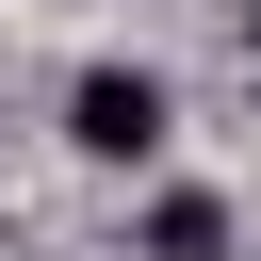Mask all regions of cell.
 <instances>
[{"mask_svg":"<svg viewBox=\"0 0 261 261\" xmlns=\"http://www.w3.org/2000/svg\"><path fill=\"white\" fill-rule=\"evenodd\" d=\"M65 147H82V163H147V147H163V82H147V65H82Z\"/></svg>","mask_w":261,"mask_h":261,"instance_id":"obj_1","label":"cell"},{"mask_svg":"<svg viewBox=\"0 0 261 261\" xmlns=\"http://www.w3.org/2000/svg\"><path fill=\"white\" fill-rule=\"evenodd\" d=\"M245 98H261V33H245Z\"/></svg>","mask_w":261,"mask_h":261,"instance_id":"obj_2","label":"cell"}]
</instances>
